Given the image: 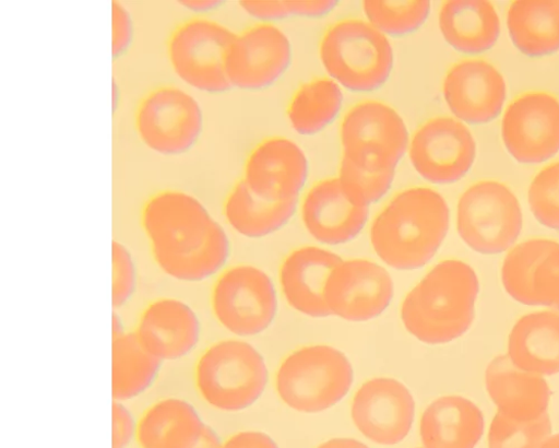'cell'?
I'll list each match as a JSON object with an SVG mask.
<instances>
[{
	"mask_svg": "<svg viewBox=\"0 0 559 448\" xmlns=\"http://www.w3.org/2000/svg\"><path fill=\"white\" fill-rule=\"evenodd\" d=\"M140 224L153 258L168 278L188 284L209 281L228 262L231 247L222 224L203 201L181 189L150 196Z\"/></svg>",
	"mask_w": 559,
	"mask_h": 448,
	"instance_id": "obj_1",
	"label": "cell"
},
{
	"mask_svg": "<svg viewBox=\"0 0 559 448\" xmlns=\"http://www.w3.org/2000/svg\"><path fill=\"white\" fill-rule=\"evenodd\" d=\"M450 209L437 191L417 187L397 193L371 223L378 256L397 271H414L432 260L443 244Z\"/></svg>",
	"mask_w": 559,
	"mask_h": 448,
	"instance_id": "obj_2",
	"label": "cell"
},
{
	"mask_svg": "<svg viewBox=\"0 0 559 448\" xmlns=\"http://www.w3.org/2000/svg\"><path fill=\"white\" fill-rule=\"evenodd\" d=\"M479 290L478 276L468 263L442 261L405 297L402 322L424 343L452 342L471 329Z\"/></svg>",
	"mask_w": 559,
	"mask_h": 448,
	"instance_id": "obj_3",
	"label": "cell"
},
{
	"mask_svg": "<svg viewBox=\"0 0 559 448\" xmlns=\"http://www.w3.org/2000/svg\"><path fill=\"white\" fill-rule=\"evenodd\" d=\"M319 57L331 79L356 94L378 92L394 68V51L388 36L359 19L342 20L325 31Z\"/></svg>",
	"mask_w": 559,
	"mask_h": 448,
	"instance_id": "obj_4",
	"label": "cell"
},
{
	"mask_svg": "<svg viewBox=\"0 0 559 448\" xmlns=\"http://www.w3.org/2000/svg\"><path fill=\"white\" fill-rule=\"evenodd\" d=\"M237 32L211 16H191L168 36L166 57L173 74L194 92L223 95L231 90L227 58Z\"/></svg>",
	"mask_w": 559,
	"mask_h": 448,
	"instance_id": "obj_5",
	"label": "cell"
},
{
	"mask_svg": "<svg viewBox=\"0 0 559 448\" xmlns=\"http://www.w3.org/2000/svg\"><path fill=\"white\" fill-rule=\"evenodd\" d=\"M135 137L152 153L178 157L192 152L205 128L201 103L190 89L164 83L148 90L133 113Z\"/></svg>",
	"mask_w": 559,
	"mask_h": 448,
	"instance_id": "obj_6",
	"label": "cell"
},
{
	"mask_svg": "<svg viewBox=\"0 0 559 448\" xmlns=\"http://www.w3.org/2000/svg\"><path fill=\"white\" fill-rule=\"evenodd\" d=\"M269 372L261 353L239 340H225L211 345L199 358L195 369L197 389L214 410L242 412L261 398Z\"/></svg>",
	"mask_w": 559,
	"mask_h": 448,
	"instance_id": "obj_7",
	"label": "cell"
},
{
	"mask_svg": "<svg viewBox=\"0 0 559 448\" xmlns=\"http://www.w3.org/2000/svg\"><path fill=\"white\" fill-rule=\"evenodd\" d=\"M353 381V366L343 352L311 345L285 358L276 374V390L290 409L313 414L336 406Z\"/></svg>",
	"mask_w": 559,
	"mask_h": 448,
	"instance_id": "obj_8",
	"label": "cell"
},
{
	"mask_svg": "<svg viewBox=\"0 0 559 448\" xmlns=\"http://www.w3.org/2000/svg\"><path fill=\"white\" fill-rule=\"evenodd\" d=\"M456 227L461 239L475 251L501 254L521 236V203L514 192L500 182H478L460 197Z\"/></svg>",
	"mask_w": 559,
	"mask_h": 448,
	"instance_id": "obj_9",
	"label": "cell"
},
{
	"mask_svg": "<svg viewBox=\"0 0 559 448\" xmlns=\"http://www.w3.org/2000/svg\"><path fill=\"white\" fill-rule=\"evenodd\" d=\"M211 306L217 322L238 337H254L274 321L275 287L261 269L250 264L230 267L215 282Z\"/></svg>",
	"mask_w": 559,
	"mask_h": 448,
	"instance_id": "obj_10",
	"label": "cell"
},
{
	"mask_svg": "<svg viewBox=\"0 0 559 448\" xmlns=\"http://www.w3.org/2000/svg\"><path fill=\"white\" fill-rule=\"evenodd\" d=\"M414 169L432 185H453L476 161L477 144L471 129L450 117H435L419 127L409 141Z\"/></svg>",
	"mask_w": 559,
	"mask_h": 448,
	"instance_id": "obj_11",
	"label": "cell"
},
{
	"mask_svg": "<svg viewBox=\"0 0 559 448\" xmlns=\"http://www.w3.org/2000/svg\"><path fill=\"white\" fill-rule=\"evenodd\" d=\"M292 63L288 36L272 23H258L237 33L226 67L233 89L258 93L282 79Z\"/></svg>",
	"mask_w": 559,
	"mask_h": 448,
	"instance_id": "obj_12",
	"label": "cell"
},
{
	"mask_svg": "<svg viewBox=\"0 0 559 448\" xmlns=\"http://www.w3.org/2000/svg\"><path fill=\"white\" fill-rule=\"evenodd\" d=\"M343 154L396 168L409 146L407 127L390 105L366 101L354 106L341 126Z\"/></svg>",
	"mask_w": 559,
	"mask_h": 448,
	"instance_id": "obj_13",
	"label": "cell"
},
{
	"mask_svg": "<svg viewBox=\"0 0 559 448\" xmlns=\"http://www.w3.org/2000/svg\"><path fill=\"white\" fill-rule=\"evenodd\" d=\"M508 153L527 165L542 164L559 152V101L544 92H531L512 102L501 122Z\"/></svg>",
	"mask_w": 559,
	"mask_h": 448,
	"instance_id": "obj_14",
	"label": "cell"
},
{
	"mask_svg": "<svg viewBox=\"0 0 559 448\" xmlns=\"http://www.w3.org/2000/svg\"><path fill=\"white\" fill-rule=\"evenodd\" d=\"M394 296L391 275L382 266L365 259L342 261L324 290L332 316L352 322L377 319Z\"/></svg>",
	"mask_w": 559,
	"mask_h": 448,
	"instance_id": "obj_15",
	"label": "cell"
},
{
	"mask_svg": "<svg viewBox=\"0 0 559 448\" xmlns=\"http://www.w3.org/2000/svg\"><path fill=\"white\" fill-rule=\"evenodd\" d=\"M415 415V401L402 382L376 378L365 382L352 403V418L371 441L396 445L408 435Z\"/></svg>",
	"mask_w": 559,
	"mask_h": 448,
	"instance_id": "obj_16",
	"label": "cell"
},
{
	"mask_svg": "<svg viewBox=\"0 0 559 448\" xmlns=\"http://www.w3.org/2000/svg\"><path fill=\"white\" fill-rule=\"evenodd\" d=\"M369 205L352 192L340 177L324 178L304 199L301 216L309 235L323 245L354 240L366 226Z\"/></svg>",
	"mask_w": 559,
	"mask_h": 448,
	"instance_id": "obj_17",
	"label": "cell"
},
{
	"mask_svg": "<svg viewBox=\"0 0 559 448\" xmlns=\"http://www.w3.org/2000/svg\"><path fill=\"white\" fill-rule=\"evenodd\" d=\"M501 280L515 300L559 309V244L532 239L519 245L506 257Z\"/></svg>",
	"mask_w": 559,
	"mask_h": 448,
	"instance_id": "obj_18",
	"label": "cell"
},
{
	"mask_svg": "<svg viewBox=\"0 0 559 448\" xmlns=\"http://www.w3.org/2000/svg\"><path fill=\"white\" fill-rule=\"evenodd\" d=\"M308 174V160L295 142L271 138L249 154L241 179L261 199L286 201L299 199Z\"/></svg>",
	"mask_w": 559,
	"mask_h": 448,
	"instance_id": "obj_19",
	"label": "cell"
},
{
	"mask_svg": "<svg viewBox=\"0 0 559 448\" xmlns=\"http://www.w3.org/2000/svg\"><path fill=\"white\" fill-rule=\"evenodd\" d=\"M445 103L461 121L485 125L502 111L507 83L501 72L485 60H463L447 73L442 86Z\"/></svg>",
	"mask_w": 559,
	"mask_h": 448,
	"instance_id": "obj_20",
	"label": "cell"
},
{
	"mask_svg": "<svg viewBox=\"0 0 559 448\" xmlns=\"http://www.w3.org/2000/svg\"><path fill=\"white\" fill-rule=\"evenodd\" d=\"M135 333L164 363L179 362L199 346L202 322L188 303L165 297L145 308Z\"/></svg>",
	"mask_w": 559,
	"mask_h": 448,
	"instance_id": "obj_21",
	"label": "cell"
},
{
	"mask_svg": "<svg viewBox=\"0 0 559 448\" xmlns=\"http://www.w3.org/2000/svg\"><path fill=\"white\" fill-rule=\"evenodd\" d=\"M342 261L338 255L312 246L292 252L280 272V282L288 303L307 317H331L324 290Z\"/></svg>",
	"mask_w": 559,
	"mask_h": 448,
	"instance_id": "obj_22",
	"label": "cell"
},
{
	"mask_svg": "<svg viewBox=\"0 0 559 448\" xmlns=\"http://www.w3.org/2000/svg\"><path fill=\"white\" fill-rule=\"evenodd\" d=\"M487 391L498 412L520 422H531L547 413L550 389L545 379L522 370L508 355L493 358L486 370Z\"/></svg>",
	"mask_w": 559,
	"mask_h": 448,
	"instance_id": "obj_23",
	"label": "cell"
},
{
	"mask_svg": "<svg viewBox=\"0 0 559 448\" xmlns=\"http://www.w3.org/2000/svg\"><path fill=\"white\" fill-rule=\"evenodd\" d=\"M485 431L483 412L472 400L444 396L424 413L419 433L425 448H475Z\"/></svg>",
	"mask_w": 559,
	"mask_h": 448,
	"instance_id": "obj_24",
	"label": "cell"
},
{
	"mask_svg": "<svg viewBox=\"0 0 559 448\" xmlns=\"http://www.w3.org/2000/svg\"><path fill=\"white\" fill-rule=\"evenodd\" d=\"M443 38L455 51L478 56L492 49L501 26L496 8L483 0H450L439 12Z\"/></svg>",
	"mask_w": 559,
	"mask_h": 448,
	"instance_id": "obj_25",
	"label": "cell"
},
{
	"mask_svg": "<svg viewBox=\"0 0 559 448\" xmlns=\"http://www.w3.org/2000/svg\"><path fill=\"white\" fill-rule=\"evenodd\" d=\"M205 427L191 402L169 397L155 402L140 418L135 439L142 448H193Z\"/></svg>",
	"mask_w": 559,
	"mask_h": 448,
	"instance_id": "obj_26",
	"label": "cell"
},
{
	"mask_svg": "<svg viewBox=\"0 0 559 448\" xmlns=\"http://www.w3.org/2000/svg\"><path fill=\"white\" fill-rule=\"evenodd\" d=\"M508 356L522 370L539 376L559 373V314L537 311L523 317L508 339Z\"/></svg>",
	"mask_w": 559,
	"mask_h": 448,
	"instance_id": "obj_27",
	"label": "cell"
},
{
	"mask_svg": "<svg viewBox=\"0 0 559 448\" xmlns=\"http://www.w3.org/2000/svg\"><path fill=\"white\" fill-rule=\"evenodd\" d=\"M299 199L267 201L255 196L240 181L227 193L223 213L229 227L239 235L258 239L287 226L294 217Z\"/></svg>",
	"mask_w": 559,
	"mask_h": 448,
	"instance_id": "obj_28",
	"label": "cell"
},
{
	"mask_svg": "<svg viewBox=\"0 0 559 448\" xmlns=\"http://www.w3.org/2000/svg\"><path fill=\"white\" fill-rule=\"evenodd\" d=\"M507 26L515 47L531 58L559 51V0H521L512 3Z\"/></svg>",
	"mask_w": 559,
	"mask_h": 448,
	"instance_id": "obj_29",
	"label": "cell"
},
{
	"mask_svg": "<svg viewBox=\"0 0 559 448\" xmlns=\"http://www.w3.org/2000/svg\"><path fill=\"white\" fill-rule=\"evenodd\" d=\"M164 364L135 332L112 340L114 400L123 402L146 393L157 382Z\"/></svg>",
	"mask_w": 559,
	"mask_h": 448,
	"instance_id": "obj_30",
	"label": "cell"
},
{
	"mask_svg": "<svg viewBox=\"0 0 559 448\" xmlns=\"http://www.w3.org/2000/svg\"><path fill=\"white\" fill-rule=\"evenodd\" d=\"M343 104L342 86L336 81L313 79L297 90L288 108V118L297 132L313 137L336 120Z\"/></svg>",
	"mask_w": 559,
	"mask_h": 448,
	"instance_id": "obj_31",
	"label": "cell"
},
{
	"mask_svg": "<svg viewBox=\"0 0 559 448\" xmlns=\"http://www.w3.org/2000/svg\"><path fill=\"white\" fill-rule=\"evenodd\" d=\"M368 22L386 36L406 37L428 21L431 13L429 2H364L361 4Z\"/></svg>",
	"mask_w": 559,
	"mask_h": 448,
	"instance_id": "obj_32",
	"label": "cell"
},
{
	"mask_svg": "<svg viewBox=\"0 0 559 448\" xmlns=\"http://www.w3.org/2000/svg\"><path fill=\"white\" fill-rule=\"evenodd\" d=\"M395 168L368 163L343 154L338 177L368 205L381 201L391 190Z\"/></svg>",
	"mask_w": 559,
	"mask_h": 448,
	"instance_id": "obj_33",
	"label": "cell"
},
{
	"mask_svg": "<svg viewBox=\"0 0 559 448\" xmlns=\"http://www.w3.org/2000/svg\"><path fill=\"white\" fill-rule=\"evenodd\" d=\"M551 433L548 414L520 422L498 412L489 431V448H542Z\"/></svg>",
	"mask_w": 559,
	"mask_h": 448,
	"instance_id": "obj_34",
	"label": "cell"
},
{
	"mask_svg": "<svg viewBox=\"0 0 559 448\" xmlns=\"http://www.w3.org/2000/svg\"><path fill=\"white\" fill-rule=\"evenodd\" d=\"M528 201L543 226L559 231V163L544 168L534 178Z\"/></svg>",
	"mask_w": 559,
	"mask_h": 448,
	"instance_id": "obj_35",
	"label": "cell"
},
{
	"mask_svg": "<svg viewBox=\"0 0 559 448\" xmlns=\"http://www.w3.org/2000/svg\"><path fill=\"white\" fill-rule=\"evenodd\" d=\"M138 288V268L131 251L120 241L112 244V306H127Z\"/></svg>",
	"mask_w": 559,
	"mask_h": 448,
	"instance_id": "obj_36",
	"label": "cell"
},
{
	"mask_svg": "<svg viewBox=\"0 0 559 448\" xmlns=\"http://www.w3.org/2000/svg\"><path fill=\"white\" fill-rule=\"evenodd\" d=\"M134 22L130 11L120 2L112 3V58L127 56L134 42Z\"/></svg>",
	"mask_w": 559,
	"mask_h": 448,
	"instance_id": "obj_37",
	"label": "cell"
},
{
	"mask_svg": "<svg viewBox=\"0 0 559 448\" xmlns=\"http://www.w3.org/2000/svg\"><path fill=\"white\" fill-rule=\"evenodd\" d=\"M138 422L123 402L112 403V448H128L136 438Z\"/></svg>",
	"mask_w": 559,
	"mask_h": 448,
	"instance_id": "obj_38",
	"label": "cell"
},
{
	"mask_svg": "<svg viewBox=\"0 0 559 448\" xmlns=\"http://www.w3.org/2000/svg\"><path fill=\"white\" fill-rule=\"evenodd\" d=\"M239 7L247 15L261 23L271 24L293 16L290 2H242Z\"/></svg>",
	"mask_w": 559,
	"mask_h": 448,
	"instance_id": "obj_39",
	"label": "cell"
},
{
	"mask_svg": "<svg viewBox=\"0 0 559 448\" xmlns=\"http://www.w3.org/2000/svg\"><path fill=\"white\" fill-rule=\"evenodd\" d=\"M222 448H278L276 443L261 432H241L230 436Z\"/></svg>",
	"mask_w": 559,
	"mask_h": 448,
	"instance_id": "obj_40",
	"label": "cell"
},
{
	"mask_svg": "<svg viewBox=\"0 0 559 448\" xmlns=\"http://www.w3.org/2000/svg\"><path fill=\"white\" fill-rule=\"evenodd\" d=\"M338 2H328V0H317V2H290L293 16L306 19H320L334 12Z\"/></svg>",
	"mask_w": 559,
	"mask_h": 448,
	"instance_id": "obj_41",
	"label": "cell"
},
{
	"mask_svg": "<svg viewBox=\"0 0 559 448\" xmlns=\"http://www.w3.org/2000/svg\"><path fill=\"white\" fill-rule=\"evenodd\" d=\"M177 5L193 16H210L213 12L221 10L225 3L216 0H181Z\"/></svg>",
	"mask_w": 559,
	"mask_h": 448,
	"instance_id": "obj_42",
	"label": "cell"
},
{
	"mask_svg": "<svg viewBox=\"0 0 559 448\" xmlns=\"http://www.w3.org/2000/svg\"><path fill=\"white\" fill-rule=\"evenodd\" d=\"M223 443L218 434L209 425H206L199 443L193 448H222Z\"/></svg>",
	"mask_w": 559,
	"mask_h": 448,
	"instance_id": "obj_43",
	"label": "cell"
},
{
	"mask_svg": "<svg viewBox=\"0 0 559 448\" xmlns=\"http://www.w3.org/2000/svg\"><path fill=\"white\" fill-rule=\"evenodd\" d=\"M318 448H369L365 444L352 438H335L323 443Z\"/></svg>",
	"mask_w": 559,
	"mask_h": 448,
	"instance_id": "obj_44",
	"label": "cell"
},
{
	"mask_svg": "<svg viewBox=\"0 0 559 448\" xmlns=\"http://www.w3.org/2000/svg\"><path fill=\"white\" fill-rule=\"evenodd\" d=\"M126 333L124 325L122 319L118 316V314L114 313L112 318V340L122 337Z\"/></svg>",
	"mask_w": 559,
	"mask_h": 448,
	"instance_id": "obj_45",
	"label": "cell"
},
{
	"mask_svg": "<svg viewBox=\"0 0 559 448\" xmlns=\"http://www.w3.org/2000/svg\"><path fill=\"white\" fill-rule=\"evenodd\" d=\"M121 103V87L118 84L117 80L114 78L112 80V111L116 114V111L119 108V105Z\"/></svg>",
	"mask_w": 559,
	"mask_h": 448,
	"instance_id": "obj_46",
	"label": "cell"
},
{
	"mask_svg": "<svg viewBox=\"0 0 559 448\" xmlns=\"http://www.w3.org/2000/svg\"><path fill=\"white\" fill-rule=\"evenodd\" d=\"M542 448H559V434L549 436Z\"/></svg>",
	"mask_w": 559,
	"mask_h": 448,
	"instance_id": "obj_47",
	"label": "cell"
}]
</instances>
